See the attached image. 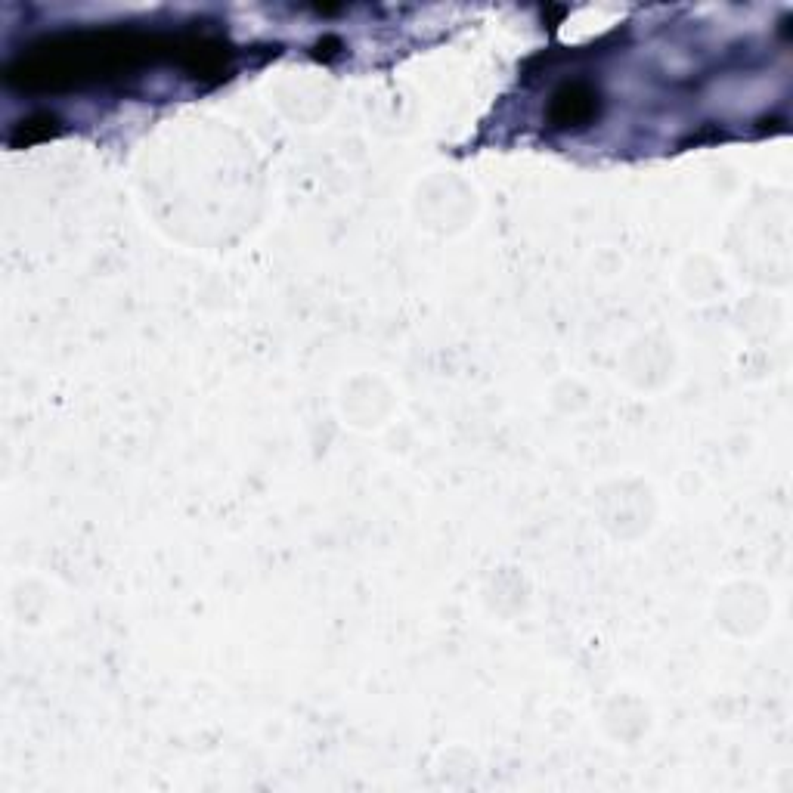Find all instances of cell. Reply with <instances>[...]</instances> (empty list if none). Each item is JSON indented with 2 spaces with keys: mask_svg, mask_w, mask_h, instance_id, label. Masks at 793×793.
<instances>
[{
  "mask_svg": "<svg viewBox=\"0 0 793 793\" xmlns=\"http://www.w3.org/2000/svg\"><path fill=\"white\" fill-rule=\"evenodd\" d=\"M595 93L586 87H567L555 100V121L558 124H580L595 112Z\"/></svg>",
  "mask_w": 793,
  "mask_h": 793,
  "instance_id": "1",
  "label": "cell"
}]
</instances>
